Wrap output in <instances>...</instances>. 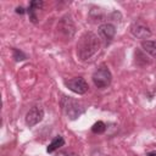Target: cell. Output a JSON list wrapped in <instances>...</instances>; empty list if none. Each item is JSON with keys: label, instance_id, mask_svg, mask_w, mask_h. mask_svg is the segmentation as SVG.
Instances as JSON below:
<instances>
[{"label": "cell", "instance_id": "obj_1", "mask_svg": "<svg viewBox=\"0 0 156 156\" xmlns=\"http://www.w3.org/2000/svg\"><path fill=\"white\" fill-rule=\"evenodd\" d=\"M99 37L93 32H85L77 43V55L82 61H89L100 50Z\"/></svg>", "mask_w": 156, "mask_h": 156}, {"label": "cell", "instance_id": "obj_2", "mask_svg": "<svg viewBox=\"0 0 156 156\" xmlns=\"http://www.w3.org/2000/svg\"><path fill=\"white\" fill-rule=\"evenodd\" d=\"M61 107L65 115L69 119L78 118L84 112V106L76 99H72L69 96H62L61 99Z\"/></svg>", "mask_w": 156, "mask_h": 156}, {"label": "cell", "instance_id": "obj_3", "mask_svg": "<svg viewBox=\"0 0 156 156\" xmlns=\"http://www.w3.org/2000/svg\"><path fill=\"white\" fill-rule=\"evenodd\" d=\"M111 80H112V74H111L110 69L104 65L100 66L93 73V82H94L95 87L99 89L107 88L111 84Z\"/></svg>", "mask_w": 156, "mask_h": 156}, {"label": "cell", "instance_id": "obj_4", "mask_svg": "<svg viewBox=\"0 0 156 156\" xmlns=\"http://www.w3.org/2000/svg\"><path fill=\"white\" fill-rule=\"evenodd\" d=\"M66 87L72 90L73 93L76 94H85L89 89V85L87 83V80L82 77H77V78H72V79H68L65 82Z\"/></svg>", "mask_w": 156, "mask_h": 156}, {"label": "cell", "instance_id": "obj_5", "mask_svg": "<svg viewBox=\"0 0 156 156\" xmlns=\"http://www.w3.org/2000/svg\"><path fill=\"white\" fill-rule=\"evenodd\" d=\"M44 118V110L40 106H33L26 115V124L28 127H33L38 124Z\"/></svg>", "mask_w": 156, "mask_h": 156}, {"label": "cell", "instance_id": "obj_6", "mask_svg": "<svg viewBox=\"0 0 156 156\" xmlns=\"http://www.w3.org/2000/svg\"><path fill=\"white\" fill-rule=\"evenodd\" d=\"M57 28H58L60 32H62L66 37H72V35L74 34V24H73V22H72V20H71L69 16H65V17L60 21Z\"/></svg>", "mask_w": 156, "mask_h": 156}, {"label": "cell", "instance_id": "obj_7", "mask_svg": "<svg viewBox=\"0 0 156 156\" xmlns=\"http://www.w3.org/2000/svg\"><path fill=\"white\" fill-rule=\"evenodd\" d=\"M99 34L105 41H111L116 34V28L111 23H104L99 27Z\"/></svg>", "mask_w": 156, "mask_h": 156}, {"label": "cell", "instance_id": "obj_8", "mask_svg": "<svg viewBox=\"0 0 156 156\" xmlns=\"http://www.w3.org/2000/svg\"><path fill=\"white\" fill-rule=\"evenodd\" d=\"M130 30H132L133 35H135L139 39H146V38H149L151 35L150 29L146 26H144L143 23H134L132 26Z\"/></svg>", "mask_w": 156, "mask_h": 156}, {"label": "cell", "instance_id": "obj_9", "mask_svg": "<svg viewBox=\"0 0 156 156\" xmlns=\"http://www.w3.org/2000/svg\"><path fill=\"white\" fill-rule=\"evenodd\" d=\"M141 48L145 52L150 54L152 57L156 58V41H154V40H143L141 41Z\"/></svg>", "mask_w": 156, "mask_h": 156}, {"label": "cell", "instance_id": "obj_10", "mask_svg": "<svg viewBox=\"0 0 156 156\" xmlns=\"http://www.w3.org/2000/svg\"><path fill=\"white\" fill-rule=\"evenodd\" d=\"M63 144H65V139H63L61 135H57V136H55V138L52 139V141L49 144L46 151H48V152H54L55 150H57V149H60L61 146H63Z\"/></svg>", "mask_w": 156, "mask_h": 156}, {"label": "cell", "instance_id": "obj_11", "mask_svg": "<svg viewBox=\"0 0 156 156\" xmlns=\"http://www.w3.org/2000/svg\"><path fill=\"white\" fill-rule=\"evenodd\" d=\"M91 130H93V133H95V134H101V133H104V132L106 130V126H105L104 122L98 121V122L91 127Z\"/></svg>", "mask_w": 156, "mask_h": 156}, {"label": "cell", "instance_id": "obj_12", "mask_svg": "<svg viewBox=\"0 0 156 156\" xmlns=\"http://www.w3.org/2000/svg\"><path fill=\"white\" fill-rule=\"evenodd\" d=\"M12 51H13V58H15L16 61H22V60H26V55H24L22 51L17 50V49H13Z\"/></svg>", "mask_w": 156, "mask_h": 156}, {"label": "cell", "instance_id": "obj_13", "mask_svg": "<svg viewBox=\"0 0 156 156\" xmlns=\"http://www.w3.org/2000/svg\"><path fill=\"white\" fill-rule=\"evenodd\" d=\"M29 7H32V9H34L37 11V10H39V9L43 7V1H32L29 4Z\"/></svg>", "mask_w": 156, "mask_h": 156}, {"label": "cell", "instance_id": "obj_14", "mask_svg": "<svg viewBox=\"0 0 156 156\" xmlns=\"http://www.w3.org/2000/svg\"><path fill=\"white\" fill-rule=\"evenodd\" d=\"M16 12H17V13H24V10H23L22 7H17V9H16Z\"/></svg>", "mask_w": 156, "mask_h": 156}, {"label": "cell", "instance_id": "obj_15", "mask_svg": "<svg viewBox=\"0 0 156 156\" xmlns=\"http://www.w3.org/2000/svg\"><path fill=\"white\" fill-rule=\"evenodd\" d=\"M146 156H156V151H150L146 154Z\"/></svg>", "mask_w": 156, "mask_h": 156}]
</instances>
